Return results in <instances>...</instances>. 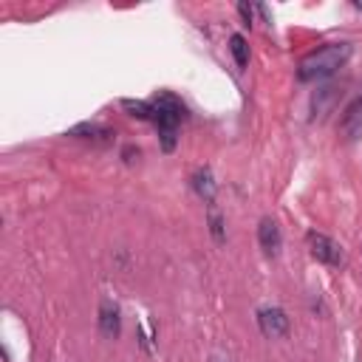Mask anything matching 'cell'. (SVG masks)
<instances>
[{
  "mask_svg": "<svg viewBox=\"0 0 362 362\" xmlns=\"http://www.w3.org/2000/svg\"><path fill=\"white\" fill-rule=\"evenodd\" d=\"M351 57V46L348 43H328L314 48L312 54H306L297 66V79L300 82H317L325 79L334 71H340L345 66V59Z\"/></svg>",
  "mask_w": 362,
  "mask_h": 362,
  "instance_id": "cell-1",
  "label": "cell"
},
{
  "mask_svg": "<svg viewBox=\"0 0 362 362\" xmlns=\"http://www.w3.org/2000/svg\"><path fill=\"white\" fill-rule=\"evenodd\" d=\"M258 325H260V331L266 337H272V340H278V337H286L289 334V314L283 312V309H278V306H266V309H260L258 312Z\"/></svg>",
  "mask_w": 362,
  "mask_h": 362,
  "instance_id": "cell-2",
  "label": "cell"
},
{
  "mask_svg": "<svg viewBox=\"0 0 362 362\" xmlns=\"http://www.w3.org/2000/svg\"><path fill=\"white\" fill-rule=\"evenodd\" d=\"M309 249L325 266H340L343 263V249L323 232H309Z\"/></svg>",
  "mask_w": 362,
  "mask_h": 362,
  "instance_id": "cell-3",
  "label": "cell"
},
{
  "mask_svg": "<svg viewBox=\"0 0 362 362\" xmlns=\"http://www.w3.org/2000/svg\"><path fill=\"white\" fill-rule=\"evenodd\" d=\"M340 133L351 142V139H359L362 136V97L351 99L340 116Z\"/></svg>",
  "mask_w": 362,
  "mask_h": 362,
  "instance_id": "cell-4",
  "label": "cell"
},
{
  "mask_svg": "<svg viewBox=\"0 0 362 362\" xmlns=\"http://www.w3.org/2000/svg\"><path fill=\"white\" fill-rule=\"evenodd\" d=\"M258 244H260V249H263L266 255H272V258L280 252L283 238H280L278 221H272V218H263V221H260V227H258Z\"/></svg>",
  "mask_w": 362,
  "mask_h": 362,
  "instance_id": "cell-5",
  "label": "cell"
},
{
  "mask_svg": "<svg viewBox=\"0 0 362 362\" xmlns=\"http://www.w3.org/2000/svg\"><path fill=\"white\" fill-rule=\"evenodd\" d=\"M99 331L108 340H116L119 331H122V317H119V309L111 300H102V306H99Z\"/></svg>",
  "mask_w": 362,
  "mask_h": 362,
  "instance_id": "cell-6",
  "label": "cell"
},
{
  "mask_svg": "<svg viewBox=\"0 0 362 362\" xmlns=\"http://www.w3.org/2000/svg\"><path fill=\"white\" fill-rule=\"evenodd\" d=\"M193 190H196L207 204L216 201V181H213V173H209L207 167L193 173Z\"/></svg>",
  "mask_w": 362,
  "mask_h": 362,
  "instance_id": "cell-7",
  "label": "cell"
},
{
  "mask_svg": "<svg viewBox=\"0 0 362 362\" xmlns=\"http://www.w3.org/2000/svg\"><path fill=\"white\" fill-rule=\"evenodd\" d=\"M229 51L235 57V66L238 68H247L249 66V43H247L244 35H232L229 37Z\"/></svg>",
  "mask_w": 362,
  "mask_h": 362,
  "instance_id": "cell-8",
  "label": "cell"
},
{
  "mask_svg": "<svg viewBox=\"0 0 362 362\" xmlns=\"http://www.w3.org/2000/svg\"><path fill=\"white\" fill-rule=\"evenodd\" d=\"M207 221H209V232H213L216 244H224V240H227V232H224V218H221V213H218L216 207H209V216H207Z\"/></svg>",
  "mask_w": 362,
  "mask_h": 362,
  "instance_id": "cell-9",
  "label": "cell"
},
{
  "mask_svg": "<svg viewBox=\"0 0 362 362\" xmlns=\"http://www.w3.org/2000/svg\"><path fill=\"white\" fill-rule=\"evenodd\" d=\"M122 108L131 111V116H136V119H153V102H142V99L133 102V99H125Z\"/></svg>",
  "mask_w": 362,
  "mask_h": 362,
  "instance_id": "cell-10",
  "label": "cell"
},
{
  "mask_svg": "<svg viewBox=\"0 0 362 362\" xmlns=\"http://www.w3.org/2000/svg\"><path fill=\"white\" fill-rule=\"evenodd\" d=\"M71 136H79V139H108L111 131L99 128V125H79V128L71 131Z\"/></svg>",
  "mask_w": 362,
  "mask_h": 362,
  "instance_id": "cell-11",
  "label": "cell"
},
{
  "mask_svg": "<svg viewBox=\"0 0 362 362\" xmlns=\"http://www.w3.org/2000/svg\"><path fill=\"white\" fill-rule=\"evenodd\" d=\"M139 156H142V150H139V147H136V144H128V147H125V150H122V159H125V162H128V164H133V162H136V159H139Z\"/></svg>",
  "mask_w": 362,
  "mask_h": 362,
  "instance_id": "cell-12",
  "label": "cell"
},
{
  "mask_svg": "<svg viewBox=\"0 0 362 362\" xmlns=\"http://www.w3.org/2000/svg\"><path fill=\"white\" fill-rule=\"evenodd\" d=\"M238 12H240V17H244V26H249V28H252V23H255V20H252V15H255V6L240 3V6H238Z\"/></svg>",
  "mask_w": 362,
  "mask_h": 362,
  "instance_id": "cell-13",
  "label": "cell"
},
{
  "mask_svg": "<svg viewBox=\"0 0 362 362\" xmlns=\"http://www.w3.org/2000/svg\"><path fill=\"white\" fill-rule=\"evenodd\" d=\"M209 362H229V359H227V356H221V354H216V356L209 359Z\"/></svg>",
  "mask_w": 362,
  "mask_h": 362,
  "instance_id": "cell-14",
  "label": "cell"
},
{
  "mask_svg": "<svg viewBox=\"0 0 362 362\" xmlns=\"http://www.w3.org/2000/svg\"><path fill=\"white\" fill-rule=\"evenodd\" d=\"M354 6H356V9H359V12H362V0H356V3H354Z\"/></svg>",
  "mask_w": 362,
  "mask_h": 362,
  "instance_id": "cell-15",
  "label": "cell"
}]
</instances>
